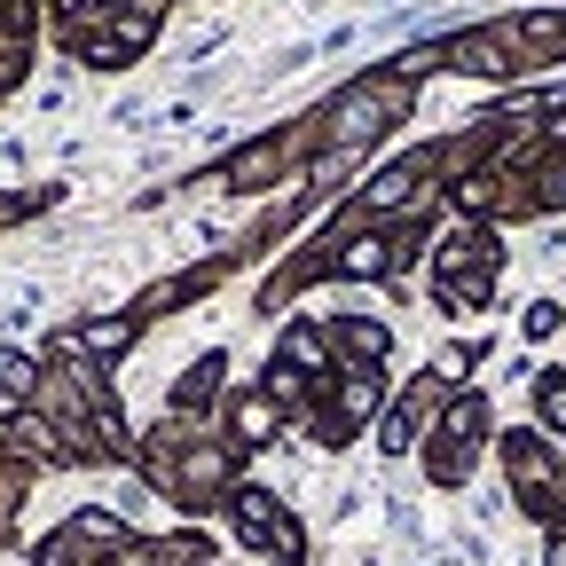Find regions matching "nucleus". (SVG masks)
Masks as SVG:
<instances>
[{
	"label": "nucleus",
	"instance_id": "obj_9",
	"mask_svg": "<svg viewBox=\"0 0 566 566\" xmlns=\"http://www.w3.org/2000/svg\"><path fill=\"white\" fill-rule=\"evenodd\" d=\"M9 433H17V441H24L32 457H48V449H55V441H48V424H40V417H17V424H9Z\"/></svg>",
	"mask_w": 566,
	"mask_h": 566
},
{
	"label": "nucleus",
	"instance_id": "obj_11",
	"mask_svg": "<svg viewBox=\"0 0 566 566\" xmlns=\"http://www.w3.org/2000/svg\"><path fill=\"white\" fill-rule=\"evenodd\" d=\"M212 378H221V363H197V370H189V386H181V401H205V394H212Z\"/></svg>",
	"mask_w": 566,
	"mask_h": 566
},
{
	"label": "nucleus",
	"instance_id": "obj_6",
	"mask_svg": "<svg viewBox=\"0 0 566 566\" xmlns=\"http://www.w3.org/2000/svg\"><path fill=\"white\" fill-rule=\"evenodd\" d=\"M338 268H346V275H378V268H386V244H378V237L346 244V260H338Z\"/></svg>",
	"mask_w": 566,
	"mask_h": 566
},
{
	"label": "nucleus",
	"instance_id": "obj_4",
	"mask_svg": "<svg viewBox=\"0 0 566 566\" xmlns=\"http://www.w3.org/2000/svg\"><path fill=\"white\" fill-rule=\"evenodd\" d=\"M0 386H9L17 401H24V394L40 386V378H32V363H24V354H17V346H0Z\"/></svg>",
	"mask_w": 566,
	"mask_h": 566
},
{
	"label": "nucleus",
	"instance_id": "obj_10",
	"mask_svg": "<svg viewBox=\"0 0 566 566\" xmlns=\"http://www.w3.org/2000/svg\"><path fill=\"white\" fill-rule=\"evenodd\" d=\"M346 338H354V354H386V331L378 323H346Z\"/></svg>",
	"mask_w": 566,
	"mask_h": 566
},
{
	"label": "nucleus",
	"instance_id": "obj_7",
	"mask_svg": "<svg viewBox=\"0 0 566 566\" xmlns=\"http://www.w3.org/2000/svg\"><path fill=\"white\" fill-rule=\"evenodd\" d=\"M338 409H346V417H370V409H378V378H354V386L338 394Z\"/></svg>",
	"mask_w": 566,
	"mask_h": 566
},
{
	"label": "nucleus",
	"instance_id": "obj_2",
	"mask_svg": "<svg viewBox=\"0 0 566 566\" xmlns=\"http://www.w3.org/2000/svg\"><path fill=\"white\" fill-rule=\"evenodd\" d=\"M386 118H394V95H346V103L331 111V134L346 142V150H363V142H370Z\"/></svg>",
	"mask_w": 566,
	"mask_h": 566
},
{
	"label": "nucleus",
	"instance_id": "obj_13",
	"mask_svg": "<svg viewBox=\"0 0 566 566\" xmlns=\"http://www.w3.org/2000/svg\"><path fill=\"white\" fill-rule=\"evenodd\" d=\"M551 566H566V535H558V543H551Z\"/></svg>",
	"mask_w": 566,
	"mask_h": 566
},
{
	"label": "nucleus",
	"instance_id": "obj_8",
	"mask_svg": "<svg viewBox=\"0 0 566 566\" xmlns=\"http://www.w3.org/2000/svg\"><path fill=\"white\" fill-rule=\"evenodd\" d=\"M126 338H134V331H126V323H95V331H87V338H80V346H95V354H118V346H126Z\"/></svg>",
	"mask_w": 566,
	"mask_h": 566
},
{
	"label": "nucleus",
	"instance_id": "obj_3",
	"mask_svg": "<svg viewBox=\"0 0 566 566\" xmlns=\"http://www.w3.org/2000/svg\"><path fill=\"white\" fill-rule=\"evenodd\" d=\"M424 181V158H409V166H394V174H378L370 181V205H409V189Z\"/></svg>",
	"mask_w": 566,
	"mask_h": 566
},
{
	"label": "nucleus",
	"instance_id": "obj_5",
	"mask_svg": "<svg viewBox=\"0 0 566 566\" xmlns=\"http://www.w3.org/2000/svg\"><path fill=\"white\" fill-rule=\"evenodd\" d=\"M237 433H244V441H268V433H275V401H244V409H237Z\"/></svg>",
	"mask_w": 566,
	"mask_h": 566
},
{
	"label": "nucleus",
	"instance_id": "obj_1",
	"mask_svg": "<svg viewBox=\"0 0 566 566\" xmlns=\"http://www.w3.org/2000/svg\"><path fill=\"white\" fill-rule=\"evenodd\" d=\"M237 527L252 535V543H268V551H283V558H300V535L275 520V495H260V488H244L237 495Z\"/></svg>",
	"mask_w": 566,
	"mask_h": 566
},
{
	"label": "nucleus",
	"instance_id": "obj_12",
	"mask_svg": "<svg viewBox=\"0 0 566 566\" xmlns=\"http://www.w3.org/2000/svg\"><path fill=\"white\" fill-rule=\"evenodd\" d=\"M543 417H551V424H566V378H551V386H543Z\"/></svg>",
	"mask_w": 566,
	"mask_h": 566
}]
</instances>
